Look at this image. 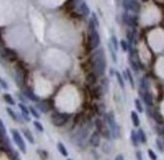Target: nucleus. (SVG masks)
<instances>
[{"instance_id":"nucleus-9","label":"nucleus","mask_w":164,"mask_h":160,"mask_svg":"<svg viewBox=\"0 0 164 160\" xmlns=\"http://www.w3.org/2000/svg\"><path fill=\"white\" fill-rule=\"evenodd\" d=\"M90 143L93 147H99L101 143V134L98 131H95L91 135L90 138Z\"/></svg>"},{"instance_id":"nucleus-17","label":"nucleus","mask_w":164,"mask_h":160,"mask_svg":"<svg viewBox=\"0 0 164 160\" xmlns=\"http://www.w3.org/2000/svg\"><path fill=\"white\" fill-rule=\"evenodd\" d=\"M18 107H19V109L21 110L22 116L24 117V119L27 120V121H29V117H28V115H29V110H28V109H27L23 104H19V105H18Z\"/></svg>"},{"instance_id":"nucleus-6","label":"nucleus","mask_w":164,"mask_h":160,"mask_svg":"<svg viewBox=\"0 0 164 160\" xmlns=\"http://www.w3.org/2000/svg\"><path fill=\"white\" fill-rule=\"evenodd\" d=\"M11 134H12V137H13L14 142H15V144L18 146V148L21 150V152L22 153L26 152V145H25L24 140L22 139L19 132L16 131V130H11Z\"/></svg>"},{"instance_id":"nucleus-37","label":"nucleus","mask_w":164,"mask_h":160,"mask_svg":"<svg viewBox=\"0 0 164 160\" xmlns=\"http://www.w3.org/2000/svg\"><path fill=\"white\" fill-rule=\"evenodd\" d=\"M148 155H149V157H150L151 160H157V155L155 154L154 151L151 150V149H149L148 150Z\"/></svg>"},{"instance_id":"nucleus-4","label":"nucleus","mask_w":164,"mask_h":160,"mask_svg":"<svg viewBox=\"0 0 164 160\" xmlns=\"http://www.w3.org/2000/svg\"><path fill=\"white\" fill-rule=\"evenodd\" d=\"M95 126H96V129L103 137L109 139L111 137V131L109 128L106 127V125L104 124V122L101 119H96L95 120Z\"/></svg>"},{"instance_id":"nucleus-31","label":"nucleus","mask_w":164,"mask_h":160,"mask_svg":"<svg viewBox=\"0 0 164 160\" xmlns=\"http://www.w3.org/2000/svg\"><path fill=\"white\" fill-rule=\"evenodd\" d=\"M120 45H121L123 52H127V50L129 49V43H128L126 41H124V39L120 41Z\"/></svg>"},{"instance_id":"nucleus-14","label":"nucleus","mask_w":164,"mask_h":160,"mask_svg":"<svg viewBox=\"0 0 164 160\" xmlns=\"http://www.w3.org/2000/svg\"><path fill=\"white\" fill-rule=\"evenodd\" d=\"M97 78H98L97 75L93 71V73H88L87 77H86V81H87V83L90 84V85H95L97 82Z\"/></svg>"},{"instance_id":"nucleus-22","label":"nucleus","mask_w":164,"mask_h":160,"mask_svg":"<svg viewBox=\"0 0 164 160\" xmlns=\"http://www.w3.org/2000/svg\"><path fill=\"white\" fill-rule=\"evenodd\" d=\"M131 140L132 143H133L134 146H138V142H139V138H138V134L136 133L135 131H132L131 132Z\"/></svg>"},{"instance_id":"nucleus-26","label":"nucleus","mask_w":164,"mask_h":160,"mask_svg":"<svg viewBox=\"0 0 164 160\" xmlns=\"http://www.w3.org/2000/svg\"><path fill=\"white\" fill-rule=\"evenodd\" d=\"M108 79L107 78H103L102 80H101V87H102V89L104 90V93L107 92V90H108Z\"/></svg>"},{"instance_id":"nucleus-24","label":"nucleus","mask_w":164,"mask_h":160,"mask_svg":"<svg viewBox=\"0 0 164 160\" xmlns=\"http://www.w3.org/2000/svg\"><path fill=\"white\" fill-rule=\"evenodd\" d=\"M137 134H138V138H139V141L141 143H145L146 142V135H145V132L143 131L142 129H139L138 130V132H137Z\"/></svg>"},{"instance_id":"nucleus-8","label":"nucleus","mask_w":164,"mask_h":160,"mask_svg":"<svg viewBox=\"0 0 164 160\" xmlns=\"http://www.w3.org/2000/svg\"><path fill=\"white\" fill-rule=\"evenodd\" d=\"M1 56L4 60H14L16 58H17V54L16 52H14L13 49H10V48H3L1 50Z\"/></svg>"},{"instance_id":"nucleus-5","label":"nucleus","mask_w":164,"mask_h":160,"mask_svg":"<svg viewBox=\"0 0 164 160\" xmlns=\"http://www.w3.org/2000/svg\"><path fill=\"white\" fill-rule=\"evenodd\" d=\"M101 39H100V34L98 33V31H94L92 33H89L88 36V45H89L90 49H95L100 45Z\"/></svg>"},{"instance_id":"nucleus-19","label":"nucleus","mask_w":164,"mask_h":160,"mask_svg":"<svg viewBox=\"0 0 164 160\" xmlns=\"http://www.w3.org/2000/svg\"><path fill=\"white\" fill-rule=\"evenodd\" d=\"M58 151H60V153L62 155V156H65V157L68 156V154H69L68 150H67V148L65 147V145L62 144V142L58 143Z\"/></svg>"},{"instance_id":"nucleus-23","label":"nucleus","mask_w":164,"mask_h":160,"mask_svg":"<svg viewBox=\"0 0 164 160\" xmlns=\"http://www.w3.org/2000/svg\"><path fill=\"white\" fill-rule=\"evenodd\" d=\"M3 99H4V101L7 103V104H9V105H15V102H14V100H13V98L11 97V95L4 94L3 95Z\"/></svg>"},{"instance_id":"nucleus-20","label":"nucleus","mask_w":164,"mask_h":160,"mask_svg":"<svg viewBox=\"0 0 164 160\" xmlns=\"http://www.w3.org/2000/svg\"><path fill=\"white\" fill-rule=\"evenodd\" d=\"M124 76H125L126 79L129 80L130 85H131V87H132V88H134V80H133V77H132V75H131V71H130L129 69H126V71H125V73H124Z\"/></svg>"},{"instance_id":"nucleus-25","label":"nucleus","mask_w":164,"mask_h":160,"mask_svg":"<svg viewBox=\"0 0 164 160\" xmlns=\"http://www.w3.org/2000/svg\"><path fill=\"white\" fill-rule=\"evenodd\" d=\"M115 75H116L117 81H118V83H119L120 87H121L122 89H124V87H125V83H124V79H123V77H122V75L120 73H118V71L115 73Z\"/></svg>"},{"instance_id":"nucleus-36","label":"nucleus","mask_w":164,"mask_h":160,"mask_svg":"<svg viewBox=\"0 0 164 160\" xmlns=\"http://www.w3.org/2000/svg\"><path fill=\"white\" fill-rule=\"evenodd\" d=\"M29 112L31 113V115H32L33 117L36 118V119H38V118L40 117V115H39L38 113H37V111L35 110V109L33 108V107H30V108H29Z\"/></svg>"},{"instance_id":"nucleus-1","label":"nucleus","mask_w":164,"mask_h":160,"mask_svg":"<svg viewBox=\"0 0 164 160\" xmlns=\"http://www.w3.org/2000/svg\"><path fill=\"white\" fill-rule=\"evenodd\" d=\"M92 67H93L94 73L97 75V77H102L105 75L107 68V62H106V56L103 48L95 50L94 54L91 58Z\"/></svg>"},{"instance_id":"nucleus-35","label":"nucleus","mask_w":164,"mask_h":160,"mask_svg":"<svg viewBox=\"0 0 164 160\" xmlns=\"http://www.w3.org/2000/svg\"><path fill=\"white\" fill-rule=\"evenodd\" d=\"M130 1H131V0H123V2H122V5H123L124 9H125L126 11L130 10Z\"/></svg>"},{"instance_id":"nucleus-30","label":"nucleus","mask_w":164,"mask_h":160,"mask_svg":"<svg viewBox=\"0 0 164 160\" xmlns=\"http://www.w3.org/2000/svg\"><path fill=\"white\" fill-rule=\"evenodd\" d=\"M37 154L39 155V157H40L43 160H45L47 158V152L45 150H41V149H38L37 150Z\"/></svg>"},{"instance_id":"nucleus-28","label":"nucleus","mask_w":164,"mask_h":160,"mask_svg":"<svg viewBox=\"0 0 164 160\" xmlns=\"http://www.w3.org/2000/svg\"><path fill=\"white\" fill-rule=\"evenodd\" d=\"M111 45H112V46L113 47H114V49L116 50H118V39H117V37L115 36V35H113L112 37H111Z\"/></svg>"},{"instance_id":"nucleus-33","label":"nucleus","mask_w":164,"mask_h":160,"mask_svg":"<svg viewBox=\"0 0 164 160\" xmlns=\"http://www.w3.org/2000/svg\"><path fill=\"white\" fill-rule=\"evenodd\" d=\"M135 106H136V109H137L138 112H139V113L143 112V107H142V104H141L140 100L136 99V100H135Z\"/></svg>"},{"instance_id":"nucleus-44","label":"nucleus","mask_w":164,"mask_h":160,"mask_svg":"<svg viewBox=\"0 0 164 160\" xmlns=\"http://www.w3.org/2000/svg\"><path fill=\"white\" fill-rule=\"evenodd\" d=\"M136 157H137L138 160H142V153H141L140 151H137V152H136Z\"/></svg>"},{"instance_id":"nucleus-18","label":"nucleus","mask_w":164,"mask_h":160,"mask_svg":"<svg viewBox=\"0 0 164 160\" xmlns=\"http://www.w3.org/2000/svg\"><path fill=\"white\" fill-rule=\"evenodd\" d=\"M152 117L154 118V120H155V121H156L158 124H164V118L162 117V115H161L159 112H157V111L153 112Z\"/></svg>"},{"instance_id":"nucleus-43","label":"nucleus","mask_w":164,"mask_h":160,"mask_svg":"<svg viewBox=\"0 0 164 160\" xmlns=\"http://www.w3.org/2000/svg\"><path fill=\"white\" fill-rule=\"evenodd\" d=\"M157 132H158L160 135L164 136V127H162V128H157Z\"/></svg>"},{"instance_id":"nucleus-41","label":"nucleus","mask_w":164,"mask_h":160,"mask_svg":"<svg viewBox=\"0 0 164 160\" xmlns=\"http://www.w3.org/2000/svg\"><path fill=\"white\" fill-rule=\"evenodd\" d=\"M92 19L94 20V22L96 23V25H97V27L99 26V21H98V18H97V15L95 13L92 14Z\"/></svg>"},{"instance_id":"nucleus-3","label":"nucleus","mask_w":164,"mask_h":160,"mask_svg":"<svg viewBox=\"0 0 164 160\" xmlns=\"http://www.w3.org/2000/svg\"><path fill=\"white\" fill-rule=\"evenodd\" d=\"M71 115L68 114V113H54L50 117V119H51V122L54 126L60 127V126H64L69 121Z\"/></svg>"},{"instance_id":"nucleus-29","label":"nucleus","mask_w":164,"mask_h":160,"mask_svg":"<svg viewBox=\"0 0 164 160\" xmlns=\"http://www.w3.org/2000/svg\"><path fill=\"white\" fill-rule=\"evenodd\" d=\"M36 106H37V108H38L39 110H40L43 113H47V112L48 108L47 107V105H45V103H38V104H37Z\"/></svg>"},{"instance_id":"nucleus-12","label":"nucleus","mask_w":164,"mask_h":160,"mask_svg":"<svg viewBox=\"0 0 164 160\" xmlns=\"http://www.w3.org/2000/svg\"><path fill=\"white\" fill-rule=\"evenodd\" d=\"M79 12L84 16H88L90 14V8L86 2H82L79 5Z\"/></svg>"},{"instance_id":"nucleus-45","label":"nucleus","mask_w":164,"mask_h":160,"mask_svg":"<svg viewBox=\"0 0 164 160\" xmlns=\"http://www.w3.org/2000/svg\"><path fill=\"white\" fill-rule=\"evenodd\" d=\"M115 160H124V157H123V155H121V154H119L118 156L115 158Z\"/></svg>"},{"instance_id":"nucleus-13","label":"nucleus","mask_w":164,"mask_h":160,"mask_svg":"<svg viewBox=\"0 0 164 160\" xmlns=\"http://www.w3.org/2000/svg\"><path fill=\"white\" fill-rule=\"evenodd\" d=\"M140 9H141V5L137 0H131L130 1V10L131 11L137 13V12L140 11Z\"/></svg>"},{"instance_id":"nucleus-27","label":"nucleus","mask_w":164,"mask_h":160,"mask_svg":"<svg viewBox=\"0 0 164 160\" xmlns=\"http://www.w3.org/2000/svg\"><path fill=\"white\" fill-rule=\"evenodd\" d=\"M4 136H6V129H5V126H4L3 122L0 119V138L4 137Z\"/></svg>"},{"instance_id":"nucleus-11","label":"nucleus","mask_w":164,"mask_h":160,"mask_svg":"<svg viewBox=\"0 0 164 160\" xmlns=\"http://www.w3.org/2000/svg\"><path fill=\"white\" fill-rule=\"evenodd\" d=\"M23 94H24V96L26 97V98H28L29 100L33 101V102H38V101H39L38 97H37L34 93L31 91L29 88H25V89L23 90Z\"/></svg>"},{"instance_id":"nucleus-15","label":"nucleus","mask_w":164,"mask_h":160,"mask_svg":"<svg viewBox=\"0 0 164 160\" xmlns=\"http://www.w3.org/2000/svg\"><path fill=\"white\" fill-rule=\"evenodd\" d=\"M143 100H144V102H145V104L147 105V106H152V103H153V101H152V96H151V94L150 93H148V92H145L144 93V95H143Z\"/></svg>"},{"instance_id":"nucleus-39","label":"nucleus","mask_w":164,"mask_h":160,"mask_svg":"<svg viewBox=\"0 0 164 160\" xmlns=\"http://www.w3.org/2000/svg\"><path fill=\"white\" fill-rule=\"evenodd\" d=\"M130 65H131V68L134 69L135 71H138V65H137V62H133L132 60H130Z\"/></svg>"},{"instance_id":"nucleus-32","label":"nucleus","mask_w":164,"mask_h":160,"mask_svg":"<svg viewBox=\"0 0 164 160\" xmlns=\"http://www.w3.org/2000/svg\"><path fill=\"white\" fill-rule=\"evenodd\" d=\"M7 113H8V114H9V116L12 118V119L14 120V121H17V120H18L17 115H16V114H15V112H14L13 110H11V109H10V108H7Z\"/></svg>"},{"instance_id":"nucleus-46","label":"nucleus","mask_w":164,"mask_h":160,"mask_svg":"<svg viewBox=\"0 0 164 160\" xmlns=\"http://www.w3.org/2000/svg\"><path fill=\"white\" fill-rule=\"evenodd\" d=\"M67 160H73V159H67Z\"/></svg>"},{"instance_id":"nucleus-16","label":"nucleus","mask_w":164,"mask_h":160,"mask_svg":"<svg viewBox=\"0 0 164 160\" xmlns=\"http://www.w3.org/2000/svg\"><path fill=\"white\" fill-rule=\"evenodd\" d=\"M131 119H132V122H133V125L135 126V127H138V126L140 125V119L139 117H138V114L136 112H134V111L131 112Z\"/></svg>"},{"instance_id":"nucleus-38","label":"nucleus","mask_w":164,"mask_h":160,"mask_svg":"<svg viewBox=\"0 0 164 160\" xmlns=\"http://www.w3.org/2000/svg\"><path fill=\"white\" fill-rule=\"evenodd\" d=\"M127 38H128V41H129V43H130V45H131L132 41H133V38H134V34L130 30L127 31Z\"/></svg>"},{"instance_id":"nucleus-2","label":"nucleus","mask_w":164,"mask_h":160,"mask_svg":"<svg viewBox=\"0 0 164 160\" xmlns=\"http://www.w3.org/2000/svg\"><path fill=\"white\" fill-rule=\"evenodd\" d=\"M106 120L107 123L109 125V129L111 131V135L114 138H118L120 135V130H119V126L117 125L116 121H115V117L114 114L112 112L109 113L108 115H106Z\"/></svg>"},{"instance_id":"nucleus-21","label":"nucleus","mask_w":164,"mask_h":160,"mask_svg":"<svg viewBox=\"0 0 164 160\" xmlns=\"http://www.w3.org/2000/svg\"><path fill=\"white\" fill-rule=\"evenodd\" d=\"M23 134H24L25 138H26L27 140L29 141V143H31V144H33V143H34V139H33L32 134H31V132L29 131V130L24 129V130H23Z\"/></svg>"},{"instance_id":"nucleus-34","label":"nucleus","mask_w":164,"mask_h":160,"mask_svg":"<svg viewBox=\"0 0 164 160\" xmlns=\"http://www.w3.org/2000/svg\"><path fill=\"white\" fill-rule=\"evenodd\" d=\"M33 125H34V127L36 128V129L38 130L39 132H43V130H45V129H43V126L41 125V124L39 123L38 121H34V122H33Z\"/></svg>"},{"instance_id":"nucleus-40","label":"nucleus","mask_w":164,"mask_h":160,"mask_svg":"<svg viewBox=\"0 0 164 160\" xmlns=\"http://www.w3.org/2000/svg\"><path fill=\"white\" fill-rule=\"evenodd\" d=\"M0 85H1V87L3 88V89H5V90L8 89V85L6 84V82L4 81V80L1 79V78H0Z\"/></svg>"},{"instance_id":"nucleus-10","label":"nucleus","mask_w":164,"mask_h":160,"mask_svg":"<svg viewBox=\"0 0 164 160\" xmlns=\"http://www.w3.org/2000/svg\"><path fill=\"white\" fill-rule=\"evenodd\" d=\"M24 73V69L22 68L20 69H17V71H16V75H15V81L16 83H17L18 86H22V84H23L24 82V79H25V75Z\"/></svg>"},{"instance_id":"nucleus-42","label":"nucleus","mask_w":164,"mask_h":160,"mask_svg":"<svg viewBox=\"0 0 164 160\" xmlns=\"http://www.w3.org/2000/svg\"><path fill=\"white\" fill-rule=\"evenodd\" d=\"M156 144H157V147H158V149L160 151H163V146L162 144H161V142L159 140H156Z\"/></svg>"},{"instance_id":"nucleus-7","label":"nucleus","mask_w":164,"mask_h":160,"mask_svg":"<svg viewBox=\"0 0 164 160\" xmlns=\"http://www.w3.org/2000/svg\"><path fill=\"white\" fill-rule=\"evenodd\" d=\"M122 19H123L124 23H126L127 25L132 27H135L138 25V18L137 16L134 15H130L127 12H124L123 15H122Z\"/></svg>"}]
</instances>
